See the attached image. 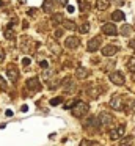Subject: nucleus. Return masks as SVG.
<instances>
[{
  "label": "nucleus",
  "instance_id": "1",
  "mask_svg": "<svg viewBox=\"0 0 135 146\" xmlns=\"http://www.w3.org/2000/svg\"><path fill=\"white\" fill-rule=\"evenodd\" d=\"M88 110H90V107H88L86 102H77V104L74 105V108H72V115H74L75 118H82L88 113Z\"/></svg>",
  "mask_w": 135,
  "mask_h": 146
},
{
  "label": "nucleus",
  "instance_id": "2",
  "mask_svg": "<svg viewBox=\"0 0 135 146\" xmlns=\"http://www.w3.org/2000/svg\"><path fill=\"white\" fill-rule=\"evenodd\" d=\"M108 79H110V82H112V83H115V85H118V86H122V85L126 83L124 76H122L121 72H118V71H115V72L110 74Z\"/></svg>",
  "mask_w": 135,
  "mask_h": 146
},
{
  "label": "nucleus",
  "instance_id": "3",
  "mask_svg": "<svg viewBox=\"0 0 135 146\" xmlns=\"http://www.w3.org/2000/svg\"><path fill=\"white\" fill-rule=\"evenodd\" d=\"M122 133H124V126H119V127H115V129H112L110 130V140H119V138H122Z\"/></svg>",
  "mask_w": 135,
  "mask_h": 146
},
{
  "label": "nucleus",
  "instance_id": "4",
  "mask_svg": "<svg viewBox=\"0 0 135 146\" xmlns=\"http://www.w3.org/2000/svg\"><path fill=\"white\" fill-rule=\"evenodd\" d=\"M27 90H30V91H39V90H41L39 80H38L36 77H33V79H28V80H27Z\"/></svg>",
  "mask_w": 135,
  "mask_h": 146
},
{
  "label": "nucleus",
  "instance_id": "5",
  "mask_svg": "<svg viewBox=\"0 0 135 146\" xmlns=\"http://www.w3.org/2000/svg\"><path fill=\"white\" fill-rule=\"evenodd\" d=\"M110 105H112L115 110H121L122 108V98L119 94H113L110 99Z\"/></svg>",
  "mask_w": 135,
  "mask_h": 146
},
{
  "label": "nucleus",
  "instance_id": "6",
  "mask_svg": "<svg viewBox=\"0 0 135 146\" xmlns=\"http://www.w3.org/2000/svg\"><path fill=\"white\" fill-rule=\"evenodd\" d=\"M102 32H104V35H107V36H115L116 33H118V30H116L115 24H104Z\"/></svg>",
  "mask_w": 135,
  "mask_h": 146
},
{
  "label": "nucleus",
  "instance_id": "7",
  "mask_svg": "<svg viewBox=\"0 0 135 146\" xmlns=\"http://www.w3.org/2000/svg\"><path fill=\"white\" fill-rule=\"evenodd\" d=\"M85 127H86V129L99 130V127H100V121H97L94 116H91V118H88V119L85 121Z\"/></svg>",
  "mask_w": 135,
  "mask_h": 146
},
{
  "label": "nucleus",
  "instance_id": "8",
  "mask_svg": "<svg viewBox=\"0 0 135 146\" xmlns=\"http://www.w3.org/2000/svg\"><path fill=\"white\" fill-rule=\"evenodd\" d=\"M78 44H80V39H78L77 36H69V38H66V41H65V46L68 49H77Z\"/></svg>",
  "mask_w": 135,
  "mask_h": 146
},
{
  "label": "nucleus",
  "instance_id": "9",
  "mask_svg": "<svg viewBox=\"0 0 135 146\" xmlns=\"http://www.w3.org/2000/svg\"><path fill=\"white\" fill-rule=\"evenodd\" d=\"M116 52H118V47H116L115 44H107L102 47V55L104 57H112V55H115Z\"/></svg>",
  "mask_w": 135,
  "mask_h": 146
},
{
  "label": "nucleus",
  "instance_id": "10",
  "mask_svg": "<svg viewBox=\"0 0 135 146\" xmlns=\"http://www.w3.org/2000/svg\"><path fill=\"white\" fill-rule=\"evenodd\" d=\"M99 121H100V124H104V126H108V124L113 123V115L108 113V111H102V113L99 115Z\"/></svg>",
  "mask_w": 135,
  "mask_h": 146
},
{
  "label": "nucleus",
  "instance_id": "11",
  "mask_svg": "<svg viewBox=\"0 0 135 146\" xmlns=\"http://www.w3.org/2000/svg\"><path fill=\"white\" fill-rule=\"evenodd\" d=\"M100 42H102V39H100V36H96V38H93L90 42H88V52H96L97 49H99Z\"/></svg>",
  "mask_w": 135,
  "mask_h": 146
},
{
  "label": "nucleus",
  "instance_id": "12",
  "mask_svg": "<svg viewBox=\"0 0 135 146\" xmlns=\"http://www.w3.org/2000/svg\"><path fill=\"white\" fill-rule=\"evenodd\" d=\"M90 71L88 69H85V68H78L77 69V72H75V76H77V79H86V77H90Z\"/></svg>",
  "mask_w": 135,
  "mask_h": 146
},
{
  "label": "nucleus",
  "instance_id": "13",
  "mask_svg": "<svg viewBox=\"0 0 135 146\" xmlns=\"http://www.w3.org/2000/svg\"><path fill=\"white\" fill-rule=\"evenodd\" d=\"M13 25H14V22H9L8 25H6V29H5V38L6 39H13L14 38V33H13Z\"/></svg>",
  "mask_w": 135,
  "mask_h": 146
},
{
  "label": "nucleus",
  "instance_id": "14",
  "mask_svg": "<svg viewBox=\"0 0 135 146\" xmlns=\"http://www.w3.org/2000/svg\"><path fill=\"white\" fill-rule=\"evenodd\" d=\"M43 8H44V11H46V13H50V11L55 8V0H44Z\"/></svg>",
  "mask_w": 135,
  "mask_h": 146
},
{
  "label": "nucleus",
  "instance_id": "15",
  "mask_svg": "<svg viewBox=\"0 0 135 146\" xmlns=\"http://www.w3.org/2000/svg\"><path fill=\"white\" fill-rule=\"evenodd\" d=\"M6 74H8V77L13 80V82H16V80L19 79V72H17V71H16L13 66H9V68H8V72H6Z\"/></svg>",
  "mask_w": 135,
  "mask_h": 146
},
{
  "label": "nucleus",
  "instance_id": "16",
  "mask_svg": "<svg viewBox=\"0 0 135 146\" xmlns=\"http://www.w3.org/2000/svg\"><path fill=\"white\" fill-rule=\"evenodd\" d=\"M110 3H112V0H97V8L99 10H107V8L110 7Z\"/></svg>",
  "mask_w": 135,
  "mask_h": 146
},
{
  "label": "nucleus",
  "instance_id": "17",
  "mask_svg": "<svg viewBox=\"0 0 135 146\" xmlns=\"http://www.w3.org/2000/svg\"><path fill=\"white\" fill-rule=\"evenodd\" d=\"M112 19L113 21H124V13L119 11V10L113 11V13H112Z\"/></svg>",
  "mask_w": 135,
  "mask_h": 146
},
{
  "label": "nucleus",
  "instance_id": "18",
  "mask_svg": "<svg viewBox=\"0 0 135 146\" xmlns=\"http://www.w3.org/2000/svg\"><path fill=\"white\" fill-rule=\"evenodd\" d=\"M63 21H65V16H63L61 13H57V14H53V16H52V22L55 24V25H57V24H61Z\"/></svg>",
  "mask_w": 135,
  "mask_h": 146
},
{
  "label": "nucleus",
  "instance_id": "19",
  "mask_svg": "<svg viewBox=\"0 0 135 146\" xmlns=\"http://www.w3.org/2000/svg\"><path fill=\"white\" fill-rule=\"evenodd\" d=\"M132 135H129V137H124V138H121V141L118 143V146H130V143H132Z\"/></svg>",
  "mask_w": 135,
  "mask_h": 146
},
{
  "label": "nucleus",
  "instance_id": "20",
  "mask_svg": "<svg viewBox=\"0 0 135 146\" xmlns=\"http://www.w3.org/2000/svg\"><path fill=\"white\" fill-rule=\"evenodd\" d=\"M132 30H134V29H132L130 25H122V27H121V35L129 36V35L132 33Z\"/></svg>",
  "mask_w": 135,
  "mask_h": 146
},
{
  "label": "nucleus",
  "instance_id": "21",
  "mask_svg": "<svg viewBox=\"0 0 135 146\" xmlns=\"http://www.w3.org/2000/svg\"><path fill=\"white\" fill-rule=\"evenodd\" d=\"M127 68L130 72H135V57H130L127 60Z\"/></svg>",
  "mask_w": 135,
  "mask_h": 146
},
{
  "label": "nucleus",
  "instance_id": "22",
  "mask_svg": "<svg viewBox=\"0 0 135 146\" xmlns=\"http://www.w3.org/2000/svg\"><path fill=\"white\" fill-rule=\"evenodd\" d=\"M78 7H80V10L83 11V13L90 10V3H88V2H83V0H78Z\"/></svg>",
  "mask_w": 135,
  "mask_h": 146
},
{
  "label": "nucleus",
  "instance_id": "23",
  "mask_svg": "<svg viewBox=\"0 0 135 146\" xmlns=\"http://www.w3.org/2000/svg\"><path fill=\"white\" fill-rule=\"evenodd\" d=\"M80 146H97V143H93V141H90V140H82Z\"/></svg>",
  "mask_w": 135,
  "mask_h": 146
},
{
  "label": "nucleus",
  "instance_id": "24",
  "mask_svg": "<svg viewBox=\"0 0 135 146\" xmlns=\"http://www.w3.org/2000/svg\"><path fill=\"white\" fill-rule=\"evenodd\" d=\"M127 107H129V110H130V111H134V113H135V99H130V101L127 102Z\"/></svg>",
  "mask_w": 135,
  "mask_h": 146
},
{
  "label": "nucleus",
  "instance_id": "25",
  "mask_svg": "<svg viewBox=\"0 0 135 146\" xmlns=\"http://www.w3.org/2000/svg\"><path fill=\"white\" fill-rule=\"evenodd\" d=\"M65 27H66V29H69V30H74V29H75V24L72 22V21H66V22H65Z\"/></svg>",
  "mask_w": 135,
  "mask_h": 146
},
{
  "label": "nucleus",
  "instance_id": "26",
  "mask_svg": "<svg viewBox=\"0 0 135 146\" xmlns=\"http://www.w3.org/2000/svg\"><path fill=\"white\" fill-rule=\"evenodd\" d=\"M63 86H65L66 90H68V88H71V86H72V82H71V79H69V77H68V79H65V80H63Z\"/></svg>",
  "mask_w": 135,
  "mask_h": 146
},
{
  "label": "nucleus",
  "instance_id": "27",
  "mask_svg": "<svg viewBox=\"0 0 135 146\" xmlns=\"http://www.w3.org/2000/svg\"><path fill=\"white\" fill-rule=\"evenodd\" d=\"M80 33H88V30H90V24H83V25H80Z\"/></svg>",
  "mask_w": 135,
  "mask_h": 146
},
{
  "label": "nucleus",
  "instance_id": "28",
  "mask_svg": "<svg viewBox=\"0 0 135 146\" xmlns=\"http://www.w3.org/2000/svg\"><path fill=\"white\" fill-rule=\"evenodd\" d=\"M6 88H8V85H6L5 79H3V77H0V90H3V91H5Z\"/></svg>",
  "mask_w": 135,
  "mask_h": 146
},
{
  "label": "nucleus",
  "instance_id": "29",
  "mask_svg": "<svg viewBox=\"0 0 135 146\" xmlns=\"http://www.w3.org/2000/svg\"><path fill=\"white\" fill-rule=\"evenodd\" d=\"M58 104H61V98H53V99H50V105H58Z\"/></svg>",
  "mask_w": 135,
  "mask_h": 146
},
{
  "label": "nucleus",
  "instance_id": "30",
  "mask_svg": "<svg viewBox=\"0 0 135 146\" xmlns=\"http://www.w3.org/2000/svg\"><path fill=\"white\" fill-rule=\"evenodd\" d=\"M75 104H77L75 101H69V102H66L65 107H66V108H74V105H75Z\"/></svg>",
  "mask_w": 135,
  "mask_h": 146
},
{
  "label": "nucleus",
  "instance_id": "31",
  "mask_svg": "<svg viewBox=\"0 0 135 146\" xmlns=\"http://www.w3.org/2000/svg\"><path fill=\"white\" fill-rule=\"evenodd\" d=\"M22 64H24V66H28V64H30V58H24Z\"/></svg>",
  "mask_w": 135,
  "mask_h": 146
},
{
  "label": "nucleus",
  "instance_id": "32",
  "mask_svg": "<svg viewBox=\"0 0 135 146\" xmlns=\"http://www.w3.org/2000/svg\"><path fill=\"white\" fill-rule=\"evenodd\" d=\"M61 35H63V32H61V30H57V32H55V38H60Z\"/></svg>",
  "mask_w": 135,
  "mask_h": 146
},
{
  "label": "nucleus",
  "instance_id": "33",
  "mask_svg": "<svg viewBox=\"0 0 135 146\" xmlns=\"http://www.w3.org/2000/svg\"><path fill=\"white\" fill-rule=\"evenodd\" d=\"M39 66L41 68H47V63H46V61H39Z\"/></svg>",
  "mask_w": 135,
  "mask_h": 146
},
{
  "label": "nucleus",
  "instance_id": "34",
  "mask_svg": "<svg viewBox=\"0 0 135 146\" xmlns=\"http://www.w3.org/2000/svg\"><path fill=\"white\" fill-rule=\"evenodd\" d=\"M129 46H130V47L135 50V41H130V42H129Z\"/></svg>",
  "mask_w": 135,
  "mask_h": 146
},
{
  "label": "nucleus",
  "instance_id": "35",
  "mask_svg": "<svg viewBox=\"0 0 135 146\" xmlns=\"http://www.w3.org/2000/svg\"><path fill=\"white\" fill-rule=\"evenodd\" d=\"M3 58H5V54H3L2 50H0V63H2V60H3Z\"/></svg>",
  "mask_w": 135,
  "mask_h": 146
},
{
  "label": "nucleus",
  "instance_id": "36",
  "mask_svg": "<svg viewBox=\"0 0 135 146\" xmlns=\"http://www.w3.org/2000/svg\"><path fill=\"white\" fill-rule=\"evenodd\" d=\"M116 3H119V5H121V3H122V0H116Z\"/></svg>",
  "mask_w": 135,
  "mask_h": 146
},
{
  "label": "nucleus",
  "instance_id": "37",
  "mask_svg": "<svg viewBox=\"0 0 135 146\" xmlns=\"http://www.w3.org/2000/svg\"><path fill=\"white\" fill-rule=\"evenodd\" d=\"M60 2H61V3H66V0H60Z\"/></svg>",
  "mask_w": 135,
  "mask_h": 146
}]
</instances>
